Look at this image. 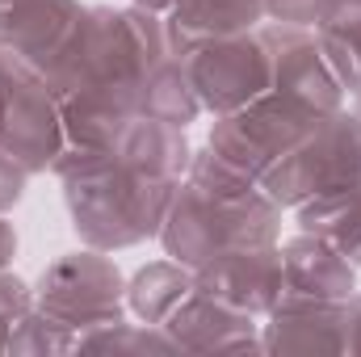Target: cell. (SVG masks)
<instances>
[{
  "label": "cell",
  "instance_id": "obj_1",
  "mask_svg": "<svg viewBox=\"0 0 361 357\" xmlns=\"http://www.w3.org/2000/svg\"><path fill=\"white\" fill-rule=\"evenodd\" d=\"M180 68L202 109H214L219 118L244 109L248 101L273 89V55L265 34H231V38L202 42L180 59Z\"/></svg>",
  "mask_w": 361,
  "mask_h": 357
},
{
  "label": "cell",
  "instance_id": "obj_2",
  "mask_svg": "<svg viewBox=\"0 0 361 357\" xmlns=\"http://www.w3.org/2000/svg\"><path fill=\"white\" fill-rule=\"evenodd\" d=\"M265 13V0H177L169 25V51L189 55L202 42L244 34Z\"/></svg>",
  "mask_w": 361,
  "mask_h": 357
},
{
  "label": "cell",
  "instance_id": "obj_3",
  "mask_svg": "<svg viewBox=\"0 0 361 357\" xmlns=\"http://www.w3.org/2000/svg\"><path fill=\"white\" fill-rule=\"evenodd\" d=\"M302 227L336 248L345 261H361V189H336L302 202Z\"/></svg>",
  "mask_w": 361,
  "mask_h": 357
},
{
  "label": "cell",
  "instance_id": "obj_4",
  "mask_svg": "<svg viewBox=\"0 0 361 357\" xmlns=\"http://www.w3.org/2000/svg\"><path fill=\"white\" fill-rule=\"evenodd\" d=\"M143 118H156V122H169V126H185V122H193L197 118V109H202V101H197V92L189 85V76H185V68L180 63H160V68H152L147 72V80H143V89H139V105H135Z\"/></svg>",
  "mask_w": 361,
  "mask_h": 357
},
{
  "label": "cell",
  "instance_id": "obj_5",
  "mask_svg": "<svg viewBox=\"0 0 361 357\" xmlns=\"http://www.w3.org/2000/svg\"><path fill=\"white\" fill-rule=\"evenodd\" d=\"M21 185H25V169H21L13 156L0 152V210L13 206V202L21 198Z\"/></svg>",
  "mask_w": 361,
  "mask_h": 357
},
{
  "label": "cell",
  "instance_id": "obj_6",
  "mask_svg": "<svg viewBox=\"0 0 361 357\" xmlns=\"http://www.w3.org/2000/svg\"><path fill=\"white\" fill-rule=\"evenodd\" d=\"M135 4H139V8H147V13H164V8L173 13V4H177V0H135Z\"/></svg>",
  "mask_w": 361,
  "mask_h": 357
}]
</instances>
